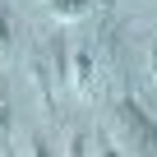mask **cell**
Wrapping results in <instances>:
<instances>
[{"instance_id":"obj_3","label":"cell","mask_w":157,"mask_h":157,"mask_svg":"<svg viewBox=\"0 0 157 157\" xmlns=\"http://www.w3.org/2000/svg\"><path fill=\"white\" fill-rule=\"evenodd\" d=\"M46 10H51L56 19L74 23V19H88V14L97 10V0H46Z\"/></svg>"},{"instance_id":"obj_4","label":"cell","mask_w":157,"mask_h":157,"mask_svg":"<svg viewBox=\"0 0 157 157\" xmlns=\"http://www.w3.org/2000/svg\"><path fill=\"white\" fill-rule=\"evenodd\" d=\"M10 129H14V97L10 83L0 78V152H10Z\"/></svg>"},{"instance_id":"obj_2","label":"cell","mask_w":157,"mask_h":157,"mask_svg":"<svg viewBox=\"0 0 157 157\" xmlns=\"http://www.w3.org/2000/svg\"><path fill=\"white\" fill-rule=\"evenodd\" d=\"M65 83L78 97H93V88H97V46L93 42L88 46H69V78Z\"/></svg>"},{"instance_id":"obj_5","label":"cell","mask_w":157,"mask_h":157,"mask_svg":"<svg viewBox=\"0 0 157 157\" xmlns=\"http://www.w3.org/2000/svg\"><path fill=\"white\" fill-rule=\"evenodd\" d=\"M143 78H148V83H157V33L143 42Z\"/></svg>"},{"instance_id":"obj_6","label":"cell","mask_w":157,"mask_h":157,"mask_svg":"<svg viewBox=\"0 0 157 157\" xmlns=\"http://www.w3.org/2000/svg\"><path fill=\"white\" fill-rule=\"evenodd\" d=\"M5 46H10V10L0 5V51H5Z\"/></svg>"},{"instance_id":"obj_1","label":"cell","mask_w":157,"mask_h":157,"mask_svg":"<svg viewBox=\"0 0 157 157\" xmlns=\"http://www.w3.org/2000/svg\"><path fill=\"white\" fill-rule=\"evenodd\" d=\"M116 120H120L116 129L125 134V148H129V152H157V125L143 116V106H139V102H129V97H125V102L116 106Z\"/></svg>"}]
</instances>
